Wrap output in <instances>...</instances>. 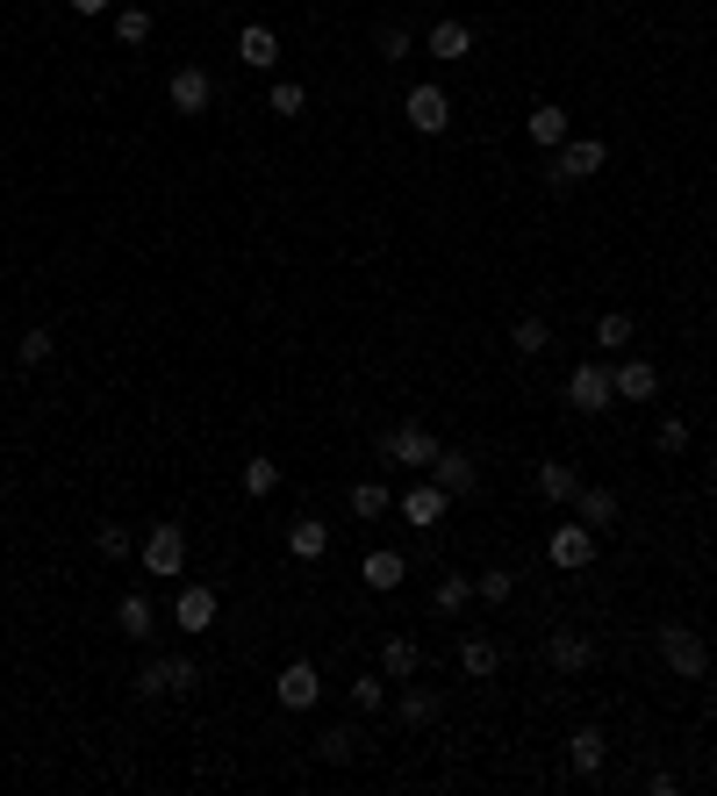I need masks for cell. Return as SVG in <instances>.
<instances>
[{"mask_svg": "<svg viewBox=\"0 0 717 796\" xmlns=\"http://www.w3.org/2000/svg\"><path fill=\"white\" fill-rule=\"evenodd\" d=\"M596 345H603V351H624V345H632V316H624V309H610L603 324H596Z\"/></svg>", "mask_w": 717, "mask_h": 796, "instance_id": "e575fe53", "label": "cell"}, {"mask_svg": "<svg viewBox=\"0 0 717 796\" xmlns=\"http://www.w3.org/2000/svg\"><path fill=\"white\" fill-rule=\"evenodd\" d=\"M216 589H202V581H187V589H180L173 595V624H180V632H208V624H216Z\"/></svg>", "mask_w": 717, "mask_h": 796, "instance_id": "4fadbf2b", "label": "cell"}, {"mask_svg": "<svg viewBox=\"0 0 717 796\" xmlns=\"http://www.w3.org/2000/svg\"><path fill=\"white\" fill-rule=\"evenodd\" d=\"M130 688H136V696H173V688H165V661H144Z\"/></svg>", "mask_w": 717, "mask_h": 796, "instance_id": "f35d334b", "label": "cell"}, {"mask_svg": "<svg viewBox=\"0 0 717 796\" xmlns=\"http://www.w3.org/2000/svg\"><path fill=\"white\" fill-rule=\"evenodd\" d=\"M165 688H173V696H194V688H202V667H194L187 653H173V661H165Z\"/></svg>", "mask_w": 717, "mask_h": 796, "instance_id": "d6a6232c", "label": "cell"}, {"mask_svg": "<svg viewBox=\"0 0 717 796\" xmlns=\"http://www.w3.org/2000/svg\"><path fill=\"white\" fill-rule=\"evenodd\" d=\"M710 452H717V438H710Z\"/></svg>", "mask_w": 717, "mask_h": 796, "instance_id": "ee69618b", "label": "cell"}, {"mask_svg": "<svg viewBox=\"0 0 717 796\" xmlns=\"http://www.w3.org/2000/svg\"><path fill=\"white\" fill-rule=\"evenodd\" d=\"M402 115H409V130L417 136H445L452 130V101H445V86H409V101H402Z\"/></svg>", "mask_w": 717, "mask_h": 796, "instance_id": "277c9868", "label": "cell"}, {"mask_svg": "<svg viewBox=\"0 0 717 796\" xmlns=\"http://www.w3.org/2000/svg\"><path fill=\"white\" fill-rule=\"evenodd\" d=\"M510 345L524 351V359H539L545 345H553V330H545V316H516V330H510Z\"/></svg>", "mask_w": 717, "mask_h": 796, "instance_id": "83f0119b", "label": "cell"}, {"mask_svg": "<svg viewBox=\"0 0 717 796\" xmlns=\"http://www.w3.org/2000/svg\"><path fill=\"white\" fill-rule=\"evenodd\" d=\"M316 696H324V675H316L309 661H287L280 682H273V703H280V711H316Z\"/></svg>", "mask_w": 717, "mask_h": 796, "instance_id": "52a82bcc", "label": "cell"}, {"mask_svg": "<svg viewBox=\"0 0 717 796\" xmlns=\"http://www.w3.org/2000/svg\"><path fill=\"white\" fill-rule=\"evenodd\" d=\"M417 667H423V646H417V639H402V632H395L388 646H380V675H388V682H409Z\"/></svg>", "mask_w": 717, "mask_h": 796, "instance_id": "ffe728a7", "label": "cell"}, {"mask_svg": "<svg viewBox=\"0 0 717 796\" xmlns=\"http://www.w3.org/2000/svg\"><path fill=\"white\" fill-rule=\"evenodd\" d=\"M273 488H280V459H244V496L266 502Z\"/></svg>", "mask_w": 717, "mask_h": 796, "instance_id": "f546056e", "label": "cell"}, {"mask_svg": "<svg viewBox=\"0 0 717 796\" xmlns=\"http://www.w3.org/2000/svg\"><path fill=\"white\" fill-rule=\"evenodd\" d=\"M660 653H667V667L689 675V682L710 675V646H704V632H689V624H660Z\"/></svg>", "mask_w": 717, "mask_h": 796, "instance_id": "7a4b0ae2", "label": "cell"}, {"mask_svg": "<svg viewBox=\"0 0 717 796\" xmlns=\"http://www.w3.org/2000/svg\"><path fill=\"white\" fill-rule=\"evenodd\" d=\"M151 29H158V22H151V8H136V0H130V8H115V43H130V51H136V43H151Z\"/></svg>", "mask_w": 717, "mask_h": 796, "instance_id": "d4e9b609", "label": "cell"}, {"mask_svg": "<svg viewBox=\"0 0 717 796\" xmlns=\"http://www.w3.org/2000/svg\"><path fill=\"white\" fill-rule=\"evenodd\" d=\"M373 43H380V58H409V29H395V22H388V29H380V37H373Z\"/></svg>", "mask_w": 717, "mask_h": 796, "instance_id": "b9f144b4", "label": "cell"}, {"mask_svg": "<svg viewBox=\"0 0 717 796\" xmlns=\"http://www.w3.org/2000/svg\"><path fill=\"white\" fill-rule=\"evenodd\" d=\"M14 351H22V366H43V359H51V351H58V338H51V330H22V345H14Z\"/></svg>", "mask_w": 717, "mask_h": 796, "instance_id": "74e56055", "label": "cell"}, {"mask_svg": "<svg viewBox=\"0 0 717 796\" xmlns=\"http://www.w3.org/2000/svg\"><path fill=\"white\" fill-rule=\"evenodd\" d=\"M567 402H574V409H588V417L617 402V388H610V366H596V359L574 366V374H567Z\"/></svg>", "mask_w": 717, "mask_h": 796, "instance_id": "ba28073f", "label": "cell"}, {"mask_svg": "<svg viewBox=\"0 0 717 796\" xmlns=\"http://www.w3.org/2000/svg\"><path fill=\"white\" fill-rule=\"evenodd\" d=\"M316 754H324V761H352L359 754V732L352 725H330L324 739H316Z\"/></svg>", "mask_w": 717, "mask_h": 796, "instance_id": "836d02e7", "label": "cell"}, {"mask_svg": "<svg viewBox=\"0 0 717 796\" xmlns=\"http://www.w3.org/2000/svg\"><path fill=\"white\" fill-rule=\"evenodd\" d=\"M545 661H553L560 675H588V667H596V639H588V632H567V624H560V632L545 639Z\"/></svg>", "mask_w": 717, "mask_h": 796, "instance_id": "8fae6325", "label": "cell"}, {"mask_svg": "<svg viewBox=\"0 0 717 796\" xmlns=\"http://www.w3.org/2000/svg\"><path fill=\"white\" fill-rule=\"evenodd\" d=\"M431 481H438V488H445V496H474V481H481V467H474V452H452V446H445V452H438V459H431Z\"/></svg>", "mask_w": 717, "mask_h": 796, "instance_id": "5bb4252c", "label": "cell"}, {"mask_svg": "<svg viewBox=\"0 0 717 796\" xmlns=\"http://www.w3.org/2000/svg\"><path fill=\"white\" fill-rule=\"evenodd\" d=\"M72 14H115V0H72Z\"/></svg>", "mask_w": 717, "mask_h": 796, "instance_id": "7bdbcfd3", "label": "cell"}, {"mask_svg": "<svg viewBox=\"0 0 717 796\" xmlns=\"http://www.w3.org/2000/svg\"><path fill=\"white\" fill-rule=\"evenodd\" d=\"M395 717H402V725H431L438 696H431V688H402V696H395Z\"/></svg>", "mask_w": 717, "mask_h": 796, "instance_id": "4316f807", "label": "cell"}, {"mask_svg": "<svg viewBox=\"0 0 717 796\" xmlns=\"http://www.w3.org/2000/svg\"><path fill=\"white\" fill-rule=\"evenodd\" d=\"M151 618H158V610H151V595H122V603H115V624H122L130 639H151Z\"/></svg>", "mask_w": 717, "mask_h": 796, "instance_id": "484cf974", "label": "cell"}, {"mask_svg": "<svg viewBox=\"0 0 717 796\" xmlns=\"http://www.w3.org/2000/svg\"><path fill=\"white\" fill-rule=\"evenodd\" d=\"M402 574H409V560H402V553H388V545H380V553H366V560H359V581H366V589H373V595L402 589Z\"/></svg>", "mask_w": 717, "mask_h": 796, "instance_id": "e0dca14e", "label": "cell"}, {"mask_svg": "<svg viewBox=\"0 0 717 796\" xmlns=\"http://www.w3.org/2000/svg\"><path fill=\"white\" fill-rule=\"evenodd\" d=\"M94 545H101L109 560H130V531H122V524H101V531H94Z\"/></svg>", "mask_w": 717, "mask_h": 796, "instance_id": "60d3db41", "label": "cell"}, {"mask_svg": "<svg viewBox=\"0 0 717 796\" xmlns=\"http://www.w3.org/2000/svg\"><path fill=\"white\" fill-rule=\"evenodd\" d=\"M524 130H531V144H539V151H560V144H567V109H553V101H545V109H531V122H524Z\"/></svg>", "mask_w": 717, "mask_h": 796, "instance_id": "7402d4cb", "label": "cell"}, {"mask_svg": "<svg viewBox=\"0 0 717 796\" xmlns=\"http://www.w3.org/2000/svg\"><path fill=\"white\" fill-rule=\"evenodd\" d=\"M474 595H481V603H510V595H516V574L510 568H488V574H474Z\"/></svg>", "mask_w": 717, "mask_h": 796, "instance_id": "4dcf8cb0", "label": "cell"}, {"mask_svg": "<svg viewBox=\"0 0 717 796\" xmlns=\"http://www.w3.org/2000/svg\"><path fill=\"white\" fill-rule=\"evenodd\" d=\"M467 51H474V29H467V22H438L431 29V58H452V65H460Z\"/></svg>", "mask_w": 717, "mask_h": 796, "instance_id": "cb8c5ba5", "label": "cell"}, {"mask_svg": "<svg viewBox=\"0 0 717 796\" xmlns=\"http://www.w3.org/2000/svg\"><path fill=\"white\" fill-rule=\"evenodd\" d=\"M574 517H582L588 531H610L617 524V488H582V496H574Z\"/></svg>", "mask_w": 717, "mask_h": 796, "instance_id": "44dd1931", "label": "cell"}, {"mask_svg": "<svg viewBox=\"0 0 717 796\" xmlns=\"http://www.w3.org/2000/svg\"><path fill=\"white\" fill-rule=\"evenodd\" d=\"M380 452H388L395 467H409V473H431V459L445 452V446H438V438L423 431V423H395V431L380 438Z\"/></svg>", "mask_w": 717, "mask_h": 796, "instance_id": "3957f363", "label": "cell"}, {"mask_svg": "<svg viewBox=\"0 0 717 796\" xmlns=\"http://www.w3.org/2000/svg\"><path fill=\"white\" fill-rule=\"evenodd\" d=\"M603 159H610L603 136H567V144L553 151V173H545V180H553V187H582V180L603 173Z\"/></svg>", "mask_w": 717, "mask_h": 796, "instance_id": "6da1fadb", "label": "cell"}, {"mask_svg": "<svg viewBox=\"0 0 717 796\" xmlns=\"http://www.w3.org/2000/svg\"><path fill=\"white\" fill-rule=\"evenodd\" d=\"M287 553L295 560H324L330 553V524L324 517H295V524H287Z\"/></svg>", "mask_w": 717, "mask_h": 796, "instance_id": "d6986e66", "label": "cell"}, {"mask_svg": "<svg viewBox=\"0 0 717 796\" xmlns=\"http://www.w3.org/2000/svg\"><path fill=\"white\" fill-rule=\"evenodd\" d=\"M539 496L545 502H574V496H582V473H574L567 459H545V467H539Z\"/></svg>", "mask_w": 717, "mask_h": 796, "instance_id": "603a6c76", "label": "cell"}, {"mask_svg": "<svg viewBox=\"0 0 717 796\" xmlns=\"http://www.w3.org/2000/svg\"><path fill=\"white\" fill-rule=\"evenodd\" d=\"M165 101H173L180 115H208V101H216V80H208L202 65H180L173 80H165Z\"/></svg>", "mask_w": 717, "mask_h": 796, "instance_id": "30bf717a", "label": "cell"}, {"mask_svg": "<svg viewBox=\"0 0 717 796\" xmlns=\"http://www.w3.org/2000/svg\"><path fill=\"white\" fill-rule=\"evenodd\" d=\"M603 761H610V739H603L596 725H582V732L567 739V768H574V775H603Z\"/></svg>", "mask_w": 717, "mask_h": 796, "instance_id": "ac0fdd59", "label": "cell"}, {"mask_svg": "<svg viewBox=\"0 0 717 796\" xmlns=\"http://www.w3.org/2000/svg\"><path fill=\"white\" fill-rule=\"evenodd\" d=\"M653 446H660V459L689 452V423H682V417H660V431H653Z\"/></svg>", "mask_w": 717, "mask_h": 796, "instance_id": "d590c367", "label": "cell"}, {"mask_svg": "<svg viewBox=\"0 0 717 796\" xmlns=\"http://www.w3.org/2000/svg\"><path fill=\"white\" fill-rule=\"evenodd\" d=\"M237 58H244L252 72H273V65H280V37H273L266 22H244V37H237Z\"/></svg>", "mask_w": 717, "mask_h": 796, "instance_id": "2e32d148", "label": "cell"}, {"mask_svg": "<svg viewBox=\"0 0 717 796\" xmlns=\"http://www.w3.org/2000/svg\"><path fill=\"white\" fill-rule=\"evenodd\" d=\"M610 388H617V402H653L660 374H653V359H617L610 366Z\"/></svg>", "mask_w": 717, "mask_h": 796, "instance_id": "7c38bea8", "label": "cell"}, {"mask_svg": "<svg viewBox=\"0 0 717 796\" xmlns=\"http://www.w3.org/2000/svg\"><path fill=\"white\" fill-rule=\"evenodd\" d=\"M445 502H452L445 488H438L431 473H417V481H409L402 496H395V510H402V517H409V524H417V531H431L438 517H445Z\"/></svg>", "mask_w": 717, "mask_h": 796, "instance_id": "5b68a950", "label": "cell"}, {"mask_svg": "<svg viewBox=\"0 0 717 796\" xmlns=\"http://www.w3.org/2000/svg\"><path fill=\"white\" fill-rule=\"evenodd\" d=\"M388 510H395V496L380 481H359L352 488V517H388Z\"/></svg>", "mask_w": 717, "mask_h": 796, "instance_id": "1f68e13d", "label": "cell"}, {"mask_svg": "<svg viewBox=\"0 0 717 796\" xmlns=\"http://www.w3.org/2000/svg\"><path fill=\"white\" fill-rule=\"evenodd\" d=\"M495 667H502V646H495L488 632H467V639H460V675H467V682H488Z\"/></svg>", "mask_w": 717, "mask_h": 796, "instance_id": "9a60e30c", "label": "cell"}, {"mask_svg": "<svg viewBox=\"0 0 717 796\" xmlns=\"http://www.w3.org/2000/svg\"><path fill=\"white\" fill-rule=\"evenodd\" d=\"M352 703H359V711H388V675H359L352 682Z\"/></svg>", "mask_w": 717, "mask_h": 796, "instance_id": "8d00e7d4", "label": "cell"}, {"mask_svg": "<svg viewBox=\"0 0 717 796\" xmlns=\"http://www.w3.org/2000/svg\"><path fill=\"white\" fill-rule=\"evenodd\" d=\"M545 553H553V568L582 574V568H596V531L574 517V524H560V531H553V545H545Z\"/></svg>", "mask_w": 717, "mask_h": 796, "instance_id": "9c48e42d", "label": "cell"}, {"mask_svg": "<svg viewBox=\"0 0 717 796\" xmlns=\"http://www.w3.org/2000/svg\"><path fill=\"white\" fill-rule=\"evenodd\" d=\"M266 101H273V115H301V101H309V94H301L295 80H273V94H266Z\"/></svg>", "mask_w": 717, "mask_h": 796, "instance_id": "ab89813d", "label": "cell"}, {"mask_svg": "<svg viewBox=\"0 0 717 796\" xmlns=\"http://www.w3.org/2000/svg\"><path fill=\"white\" fill-rule=\"evenodd\" d=\"M431 603L445 610V618H452V610H467V603H474V574H445V581L431 589Z\"/></svg>", "mask_w": 717, "mask_h": 796, "instance_id": "f1b7e54d", "label": "cell"}, {"mask_svg": "<svg viewBox=\"0 0 717 796\" xmlns=\"http://www.w3.org/2000/svg\"><path fill=\"white\" fill-rule=\"evenodd\" d=\"M136 560H144V574H180V568H187V531L158 524L144 545H136Z\"/></svg>", "mask_w": 717, "mask_h": 796, "instance_id": "8992f818", "label": "cell"}]
</instances>
